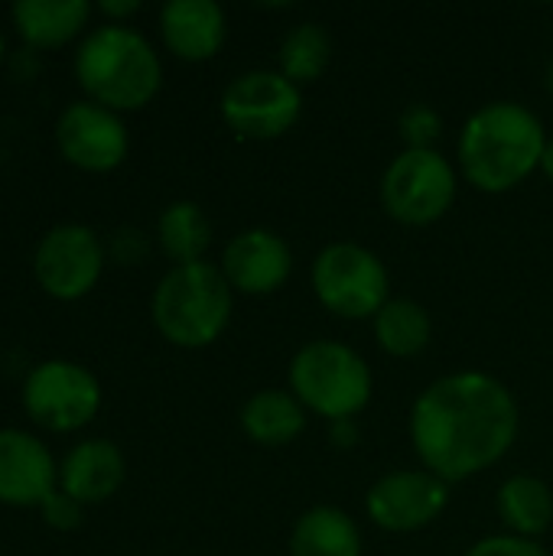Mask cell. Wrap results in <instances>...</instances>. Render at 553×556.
Returning <instances> with one entry per match:
<instances>
[{"label":"cell","instance_id":"6da1fadb","mask_svg":"<svg viewBox=\"0 0 553 556\" xmlns=\"http://www.w3.org/2000/svg\"><path fill=\"white\" fill-rule=\"evenodd\" d=\"M518 437L512 391L486 371H456L433 381L411 410V443L447 485L495 466Z\"/></svg>","mask_w":553,"mask_h":556},{"label":"cell","instance_id":"7a4b0ae2","mask_svg":"<svg viewBox=\"0 0 553 556\" xmlns=\"http://www.w3.org/2000/svg\"><path fill=\"white\" fill-rule=\"evenodd\" d=\"M548 130L535 111L518 101L482 104L460 134V166L482 192H508L541 169Z\"/></svg>","mask_w":553,"mask_h":556},{"label":"cell","instance_id":"3957f363","mask_svg":"<svg viewBox=\"0 0 553 556\" xmlns=\"http://www.w3.org/2000/svg\"><path fill=\"white\" fill-rule=\"evenodd\" d=\"M75 75L88 98L111 111H137L163 85V65L153 46L130 26L108 23L85 36L75 52Z\"/></svg>","mask_w":553,"mask_h":556},{"label":"cell","instance_id":"277c9868","mask_svg":"<svg viewBox=\"0 0 553 556\" xmlns=\"http://www.w3.org/2000/svg\"><path fill=\"white\" fill-rule=\"evenodd\" d=\"M231 287L209 261L173 267L153 293V326L179 349L212 345L231 319Z\"/></svg>","mask_w":553,"mask_h":556},{"label":"cell","instance_id":"5b68a950","mask_svg":"<svg viewBox=\"0 0 553 556\" xmlns=\"http://www.w3.org/2000/svg\"><path fill=\"white\" fill-rule=\"evenodd\" d=\"M290 391L293 397L326 417L336 420H355L372 401V368L368 362L332 339H316L303 345L290 362Z\"/></svg>","mask_w":553,"mask_h":556},{"label":"cell","instance_id":"8992f818","mask_svg":"<svg viewBox=\"0 0 553 556\" xmlns=\"http://www.w3.org/2000/svg\"><path fill=\"white\" fill-rule=\"evenodd\" d=\"M313 290L319 303L342 319H375L391 300V280L381 257L362 244L339 241L313 261Z\"/></svg>","mask_w":553,"mask_h":556},{"label":"cell","instance_id":"52a82bcc","mask_svg":"<svg viewBox=\"0 0 553 556\" xmlns=\"http://www.w3.org/2000/svg\"><path fill=\"white\" fill-rule=\"evenodd\" d=\"M456 173L440 150H404L381 176V205L401 225H430L450 212Z\"/></svg>","mask_w":553,"mask_h":556},{"label":"cell","instance_id":"ba28073f","mask_svg":"<svg viewBox=\"0 0 553 556\" xmlns=\"http://www.w3.org/2000/svg\"><path fill=\"white\" fill-rule=\"evenodd\" d=\"M303 111L300 88L271 68H251L222 91L225 124L248 140H274L287 134Z\"/></svg>","mask_w":553,"mask_h":556},{"label":"cell","instance_id":"9c48e42d","mask_svg":"<svg viewBox=\"0 0 553 556\" xmlns=\"http://www.w3.org/2000/svg\"><path fill=\"white\" fill-rule=\"evenodd\" d=\"M23 407L42 430L72 433L95 420L101 407V384L88 368L52 358L29 371L23 384Z\"/></svg>","mask_w":553,"mask_h":556},{"label":"cell","instance_id":"30bf717a","mask_svg":"<svg viewBox=\"0 0 553 556\" xmlns=\"http://www.w3.org/2000/svg\"><path fill=\"white\" fill-rule=\"evenodd\" d=\"M104 270V244L85 225H55L33 254L39 287L55 300H81Z\"/></svg>","mask_w":553,"mask_h":556},{"label":"cell","instance_id":"8fae6325","mask_svg":"<svg viewBox=\"0 0 553 556\" xmlns=\"http://www.w3.org/2000/svg\"><path fill=\"white\" fill-rule=\"evenodd\" d=\"M450 502V485L427 469H401L378 479L365 498L368 518L381 531L411 534L433 525Z\"/></svg>","mask_w":553,"mask_h":556},{"label":"cell","instance_id":"7c38bea8","mask_svg":"<svg viewBox=\"0 0 553 556\" xmlns=\"http://www.w3.org/2000/svg\"><path fill=\"white\" fill-rule=\"evenodd\" d=\"M55 143L62 156L85 173H111L124 163L130 147L121 114L95 101H75L59 114Z\"/></svg>","mask_w":553,"mask_h":556},{"label":"cell","instance_id":"4fadbf2b","mask_svg":"<svg viewBox=\"0 0 553 556\" xmlns=\"http://www.w3.org/2000/svg\"><path fill=\"white\" fill-rule=\"evenodd\" d=\"M290 270H293L290 244L267 228H248L235 235L222 254V274L228 287L248 296H264L280 290Z\"/></svg>","mask_w":553,"mask_h":556},{"label":"cell","instance_id":"5bb4252c","mask_svg":"<svg viewBox=\"0 0 553 556\" xmlns=\"http://www.w3.org/2000/svg\"><path fill=\"white\" fill-rule=\"evenodd\" d=\"M59 489L52 453L23 430H0V502L16 508H42Z\"/></svg>","mask_w":553,"mask_h":556},{"label":"cell","instance_id":"9a60e30c","mask_svg":"<svg viewBox=\"0 0 553 556\" xmlns=\"http://www.w3.org/2000/svg\"><path fill=\"white\" fill-rule=\"evenodd\" d=\"M160 33L176 59L205 62L225 42V10L215 0H169L160 10Z\"/></svg>","mask_w":553,"mask_h":556},{"label":"cell","instance_id":"2e32d148","mask_svg":"<svg viewBox=\"0 0 553 556\" xmlns=\"http://www.w3.org/2000/svg\"><path fill=\"white\" fill-rule=\"evenodd\" d=\"M124 482V456L111 440L78 443L59 466V492L78 505L108 502Z\"/></svg>","mask_w":553,"mask_h":556},{"label":"cell","instance_id":"e0dca14e","mask_svg":"<svg viewBox=\"0 0 553 556\" xmlns=\"http://www.w3.org/2000/svg\"><path fill=\"white\" fill-rule=\"evenodd\" d=\"M16 33L36 49H59L75 39L88 16L91 3L85 0H20L10 7Z\"/></svg>","mask_w":553,"mask_h":556},{"label":"cell","instance_id":"ac0fdd59","mask_svg":"<svg viewBox=\"0 0 553 556\" xmlns=\"http://www.w3.org/2000/svg\"><path fill=\"white\" fill-rule=\"evenodd\" d=\"M241 430L261 446L293 443L306 430V407L290 391H257L241 407Z\"/></svg>","mask_w":553,"mask_h":556},{"label":"cell","instance_id":"d6986e66","mask_svg":"<svg viewBox=\"0 0 553 556\" xmlns=\"http://www.w3.org/2000/svg\"><path fill=\"white\" fill-rule=\"evenodd\" d=\"M290 556H362V534L345 511L319 505L293 525Z\"/></svg>","mask_w":553,"mask_h":556},{"label":"cell","instance_id":"ffe728a7","mask_svg":"<svg viewBox=\"0 0 553 556\" xmlns=\"http://www.w3.org/2000/svg\"><path fill=\"white\" fill-rule=\"evenodd\" d=\"M499 515L515 538H541L553 521L551 489L535 476H512L499 489Z\"/></svg>","mask_w":553,"mask_h":556},{"label":"cell","instance_id":"44dd1931","mask_svg":"<svg viewBox=\"0 0 553 556\" xmlns=\"http://www.w3.org/2000/svg\"><path fill=\"white\" fill-rule=\"evenodd\" d=\"M430 313L407 296H391L375 316V339L394 358H414L430 345Z\"/></svg>","mask_w":553,"mask_h":556},{"label":"cell","instance_id":"7402d4cb","mask_svg":"<svg viewBox=\"0 0 553 556\" xmlns=\"http://www.w3.org/2000/svg\"><path fill=\"white\" fill-rule=\"evenodd\" d=\"M156 235H160L163 254L169 261H176V267L202 261V254L212 244V225H209L205 212L196 202L166 205L160 222H156Z\"/></svg>","mask_w":553,"mask_h":556},{"label":"cell","instance_id":"603a6c76","mask_svg":"<svg viewBox=\"0 0 553 556\" xmlns=\"http://www.w3.org/2000/svg\"><path fill=\"white\" fill-rule=\"evenodd\" d=\"M329 59H332V39L319 23H300L280 42V75L290 78L297 88L323 78Z\"/></svg>","mask_w":553,"mask_h":556},{"label":"cell","instance_id":"cb8c5ba5","mask_svg":"<svg viewBox=\"0 0 553 556\" xmlns=\"http://www.w3.org/2000/svg\"><path fill=\"white\" fill-rule=\"evenodd\" d=\"M443 121L430 104H411L401 114V137L407 150H433V140L440 137Z\"/></svg>","mask_w":553,"mask_h":556},{"label":"cell","instance_id":"d4e9b609","mask_svg":"<svg viewBox=\"0 0 553 556\" xmlns=\"http://www.w3.org/2000/svg\"><path fill=\"white\" fill-rule=\"evenodd\" d=\"M466 556H548V551L538 541H528V538L495 534V538H486L476 547H469Z\"/></svg>","mask_w":553,"mask_h":556},{"label":"cell","instance_id":"484cf974","mask_svg":"<svg viewBox=\"0 0 553 556\" xmlns=\"http://www.w3.org/2000/svg\"><path fill=\"white\" fill-rule=\"evenodd\" d=\"M39 511H42L46 525L55 528V531H75L81 525V505L75 498H68L65 492H59V489L42 502Z\"/></svg>","mask_w":553,"mask_h":556},{"label":"cell","instance_id":"4316f807","mask_svg":"<svg viewBox=\"0 0 553 556\" xmlns=\"http://www.w3.org/2000/svg\"><path fill=\"white\" fill-rule=\"evenodd\" d=\"M111 251H114V257L121 264H137L147 254V241H143V235L137 228H121L114 235V248Z\"/></svg>","mask_w":553,"mask_h":556},{"label":"cell","instance_id":"83f0119b","mask_svg":"<svg viewBox=\"0 0 553 556\" xmlns=\"http://www.w3.org/2000/svg\"><path fill=\"white\" fill-rule=\"evenodd\" d=\"M355 440H359L355 420H336V424H332V443H336V446H355Z\"/></svg>","mask_w":553,"mask_h":556},{"label":"cell","instance_id":"f1b7e54d","mask_svg":"<svg viewBox=\"0 0 553 556\" xmlns=\"http://www.w3.org/2000/svg\"><path fill=\"white\" fill-rule=\"evenodd\" d=\"M98 10L104 16H130L140 10V3L137 0H104V3H98Z\"/></svg>","mask_w":553,"mask_h":556},{"label":"cell","instance_id":"f546056e","mask_svg":"<svg viewBox=\"0 0 553 556\" xmlns=\"http://www.w3.org/2000/svg\"><path fill=\"white\" fill-rule=\"evenodd\" d=\"M541 169H544V173H548V176H551V179H553V137H551V140H548V150H544Z\"/></svg>","mask_w":553,"mask_h":556},{"label":"cell","instance_id":"4dcf8cb0","mask_svg":"<svg viewBox=\"0 0 553 556\" xmlns=\"http://www.w3.org/2000/svg\"><path fill=\"white\" fill-rule=\"evenodd\" d=\"M544 85H548V91L553 94V59L548 62V75H544Z\"/></svg>","mask_w":553,"mask_h":556},{"label":"cell","instance_id":"1f68e13d","mask_svg":"<svg viewBox=\"0 0 553 556\" xmlns=\"http://www.w3.org/2000/svg\"><path fill=\"white\" fill-rule=\"evenodd\" d=\"M3 55H7V42H3V33H0V65H3Z\"/></svg>","mask_w":553,"mask_h":556}]
</instances>
